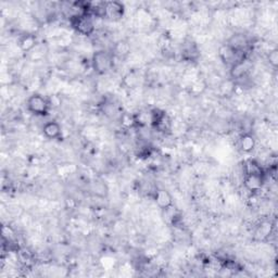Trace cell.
<instances>
[{
  "label": "cell",
  "instance_id": "cell-1",
  "mask_svg": "<svg viewBox=\"0 0 278 278\" xmlns=\"http://www.w3.org/2000/svg\"><path fill=\"white\" fill-rule=\"evenodd\" d=\"M114 56L107 50H97L92 57V68L95 73L105 75L113 69Z\"/></svg>",
  "mask_w": 278,
  "mask_h": 278
},
{
  "label": "cell",
  "instance_id": "cell-2",
  "mask_svg": "<svg viewBox=\"0 0 278 278\" xmlns=\"http://www.w3.org/2000/svg\"><path fill=\"white\" fill-rule=\"evenodd\" d=\"M70 24L75 32L84 36H90L95 32L94 19L89 14L71 16Z\"/></svg>",
  "mask_w": 278,
  "mask_h": 278
},
{
  "label": "cell",
  "instance_id": "cell-3",
  "mask_svg": "<svg viewBox=\"0 0 278 278\" xmlns=\"http://www.w3.org/2000/svg\"><path fill=\"white\" fill-rule=\"evenodd\" d=\"M28 111L36 116H47L50 110V102L41 94H33L27 100Z\"/></svg>",
  "mask_w": 278,
  "mask_h": 278
},
{
  "label": "cell",
  "instance_id": "cell-4",
  "mask_svg": "<svg viewBox=\"0 0 278 278\" xmlns=\"http://www.w3.org/2000/svg\"><path fill=\"white\" fill-rule=\"evenodd\" d=\"M265 185V173L264 174H249L243 176V187L245 190L251 193H257L263 189Z\"/></svg>",
  "mask_w": 278,
  "mask_h": 278
},
{
  "label": "cell",
  "instance_id": "cell-5",
  "mask_svg": "<svg viewBox=\"0 0 278 278\" xmlns=\"http://www.w3.org/2000/svg\"><path fill=\"white\" fill-rule=\"evenodd\" d=\"M228 47H230L232 50L236 51L237 54L243 55L250 47V41L248 36L243 33H236L231 35L227 43H226Z\"/></svg>",
  "mask_w": 278,
  "mask_h": 278
},
{
  "label": "cell",
  "instance_id": "cell-6",
  "mask_svg": "<svg viewBox=\"0 0 278 278\" xmlns=\"http://www.w3.org/2000/svg\"><path fill=\"white\" fill-rule=\"evenodd\" d=\"M125 6L120 2L105 3V12L103 18H107L111 21H119L124 17Z\"/></svg>",
  "mask_w": 278,
  "mask_h": 278
},
{
  "label": "cell",
  "instance_id": "cell-7",
  "mask_svg": "<svg viewBox=\"0 0 278 278\" xmlns=\"http://www.w3.org/2000/svg\"><path fill=\"white\" fill-rule=\"evenodd\" d=\"M250 69H251V64L249 60L245 59V58H242L241 60H239L232 64V66H230V70H229L230 79L234 81H240L245 79Z\"/></svg>",
  "mask_w": 278,
  "mask_h": 278
},
{
  "label": "cell",
  "instance_id": "cell-8",
  "mask_svg": "<svg viewBox=\"0 0 278 278\" xmlns=\"http://www.w3.org/2000/svg\"><path fill=\"white\" fill-rule=\"evenodd\" d=\"M153 200H154V202L157 203L159 208L163 211L169 210L174 206L173 198L171 196V193L165 189H158L154 191Z\"/></svg>",
  "mask_w": 278,
  "mask_h": 278
},
{
  "label": "cell",
  "instance_id": "cell-9",
  "mask_svg": "<svg viewBox=\"0 0 278 278\" xmlns=\"http://www.w3.org/2000/svg\"><path fill=\"white\" fill-rule=\"evenodd\" d=\"M43 134L47 139H59L62 136V127L57 121H49L43 126Z\"/></svg>",
  "mask_w": 278,
  "mask_h": 278
},
{
  "label": "cell",
  "instance_id": "cell-10",
  "mask_svg": "<svg viewBox=\"0 0 278 278\" xmlns=\"http://www.w3.org/2000/svg\"><path fill=\"white\" fill-rule=\"evenodd\" d=\"M218 55L225 63H228V64H230V66H232V64H234L235 62L241 60L242 58H244V57H239V55H240V54H237L236 51L232 50L226 44L223 45V46L219 48ZM241 56H243V55H241Z\"/></svg>",
  "mask_w": 278,
  "mask_h": 278
},
{
  "label": "cell",
  "instance_id": "cell-11",
  "mask_svg": "<svg viewBox=\"0 0 278 278\" xmlns=\"http://www.w3.org/2000/svg\"><path fill=\"white\" fill-rule=\"evenodd\" d=\"M256 140L254 136L250 133H244L239 138V148L243 153H251L255 149Z\"/></svg>",
  "mask_w": 278,
  "mask_h": 278
},
{
  "label": "cell",
  "instance_id": "cell-12",
  "mask_svg": "<svg viewBox=\"0 0 278 278\" xmlns=\"http://www.w3.org/2000/svg\"><path fill=\"white\" fill-rule=\"evenodd\" d=\"M18 44L23 53H30L31 50L36 47L37 37L35 34H24L20 37Z\"/></svg>",
  "mask_w": 278,
  "mask_h": 278
},
{
  "label": "cell",
  "instance_id": "cell-13",
  "mask_svg": "<svg viewBox=\"0 0 278 278\" xmlns=\"http://www.w3.org/2000/svg\"><path fill=\"white\" fill-rule=\"evenodd\" d=\"M129 53H131V45L126 41L116 42L112 49V55L116 58H120V59L127 57Z\"/></svg>",
  "mask_w": 278,
  "mask_h": 278
},
{
  "label": "cell",
  "instance_id": "cell-14",
  "mask_svg": "<svg viewBox=\"0 0 278 278\" xmlns=\"http://www.w3.org/2000/svg\"><path fill=\"white\" fill-rule=\"evenodd\" d=\"M243 175H249V174H264V171L260 163L254 159L245 160L242 165Z\"/></svg>",
  "mask_w": 278,
  "mask_h": 278
},
{
  "label": "cell",
  "instance_id": "cell-15",
  "mask_svg": "<svg viewBox=\"0 0 278 278\" xmlns=\"http://www.w3.org/2000/svg\"><path fill=\"white\" fill-rule=\"evenodd\" d=\"M138 79L134 73H128L125 77H124V84L129 87V88H134L136 85H137Z\"/></svg>",
  "mask_w": 278,
  "mask_h": 278
},
{
  "label": "cell",
  "instance_id": "cell-16",
  "mask_svg": "<svg viewBox=\"0 0 278 278\" xmlns=\"http://www.w3.org/2000/svg\"><path fill=\"white\" fill-rule=\"evenodd\" d=\"M267 60L273 68L276 69L278 67V50L277 49H273L269 51V54L267 55Z\"/></svg>",
  "mask_w": 278,
  "mask_h": 278
}]
</instances>
